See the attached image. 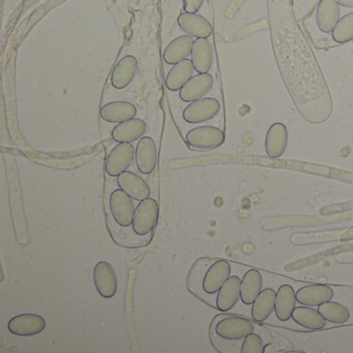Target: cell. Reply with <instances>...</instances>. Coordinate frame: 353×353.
I'll return each mask as SVG.
<instances>
[{
  "mask_svg": "<svg viewBox=\"0 0 353 353\" xmlns=\"http://www.w3.org/2000/svg\"><path fill=\"white\" fill-rule=\"evenodd\" d=\"M332 37L338 44H346L353 40V12L339 20L332 30Z\"/></svg>",
  "mask_w": 353,
  "mask_h": 353,
  "instance_id": "obj_29",
  "label": "cell"
},
{
  "mask_svg": "<svg viewBox=\"0 0 353 353\" xmlns=\"http://www.w3.org/2000/svg\"><path fill=\"white\" fill-rule=\"evenodd\" d=\"M185 141L196 150H214L224 144L225 134L219 128L202 125L188 132Z\"/></svg>",
  "mask_w": 353,
  "mask_h": 353,
  "instance_id": "obj_1",
  "label": "cell"
},
{
  "mask_svg": "<svg viewBox=\"0 0 353 353\" xmlns=\"http://www.w3.org/2000/svg\"><path fill=\"white\" fill-rule=\"evenodd\" d=\"M138 70V61L133 55H127L117 63L111 75V84L117 90L129 86L135 78Z\"/></svg>",
  "mask_w": 353,
  "mask_h": 353,
  "instance_id": "obj_17",
  "label": "cell"
},
{
  "mask_svg": "<svg viewBox=\"0 0 353 353\" xmlns=\"http://www.w3.org/2000/svg\"><path fill=\"white\" fill-rule=\"evenodd\" d=\"M318 311L326 321L334 324H342L348 321L350 312L348 307L336 301H326L318 307Z\"/></svg>",
  "mask_w": 353,
  "mask_h": 353,
  "instance_id": "obj_28",
  "label": "cell"
},
{
  "mask_svg": "<svg viewBox=\"0 0 353 353\" xmlns=\"http://www.w3.org/2000/svg\"><path fill=\"white\" fill-rule=\"evenodd\" d=\"M334 290L327 285H307L296 291L297 303L301 305L315 307L332 301Z\"/></svg>",
  "mask_w": 353,
  "mask_h": 353,
  "instance_id": "obj_16",
  "label": "cell"
},
{
  "mask_svg": "<svg viewBox=\"0 0 353 353\" xmlns=\"http://www.w3.org/2000/svg\"><path fill=\"white\" fill-rule=\"evenodd\" d=\"M94 282L99 294L104 299H111L117 294L119 281L114 268L109 262L100 261L94 266Z\"/></svg>",
  "mask_w": 353,
  "mask_h": 353,
  "instance_id": "obj_8",
  "label": "cell"
},
{
  "mask_svg": "<svg viewBox=\"0 0 353 353\" xmlns=\"http://www.w3.org/2000/svg\"><path fill=\"white\" fill-rule=\"evenodd\" d=\"M340 7L347 8V9H353V0H336Z\"/></svg>",
  "mask_w": 353,
  "mask_h": 353,
  "instance_id": "obj_33",
  "label": "cell"
},
{
  "mask_svg": "<svg viewBox=\"0 0 353 353\" xmlns=\"http://www.w3.org/2000/svg\"><path fill=\"white\" fill-rule=\"evenodd\" d=\"M214 85V78L210 74H198L193 76L183 88L179 90V98L185 103L204 98L212 90Z\"/></svg>",
  "mask_w": 353,
  "mask_h": 353,
  "instance_id": "obj_10",
  "label": "cell"
},
{
  "mask_svg": "<svg viewBox=\"0 0 353 353\" xmlns=\"http://www.w3.org/2000/svg\"><path fill=\"white\" fill-rule=\"evenodd\" d=\"M100 113L101 117L107 123H121L135 119L137 108L132 103L117 101L104 105Z\"/></svg>",
  "mask_w": 353,
  "mask_h": 353,
  "instance_id": "obj_20",
  "label": "cell"
},
{
  "mask_svg": "<svg viewBox=\"0 0 353 353\" xmlns=\"http://www.w3.org/2000/svg\"><path fill=\"white\" fill-rule=\"evenodd\" d=\"M26 0H3V17L13 15L15 11L23 6Z\"/></svg>",
  "mask_w": 353,
  "mask_h": 353,
  "instance_id": "obj_31",
  "label": "cell"
},
{
  "mask_svg": "<svg viewBox=\"0 0 353 353\" xmlns=\"http://www.w3.org/2000/svg\"><path fill=\"white\" fill-rule=\"evenodd\" d=\"M214 332L223 340L239 341L254 332V325L245 318L228 316L216 322Z\"/></svg>",
  "mask_w": 353,
  "mask_h": 353,
  "instance_id": "obj_4",
  "label": "cell"
},
{
  "mask_svg": "<svg viewBox=\"0 0 353 353\" xmlns=\"http://www.w3.org/2000/svg\"><path fill=\"white\" fill-rule=\"evenodd\" d=\"M288 145V130L282 123H276L268 129L265 137V152L270 158L283 156Z\"/></svg>",
  "mask_w": 353,
  "mask_h": 353,
  "instance_id": "obj_15",
  "label": "cell"
},
{
  "mask_svg": "<svg viewBox=\"0 0 353 353\" xmlns=\"http://www.w3.org/2000/svg\"><path fill=\"white\" fill-rule=\"evenodd\" d=\"M203 3L204 0H183V9L187 13H197Z\"/></svg>",
  "mask_w": 353,
  "mask_h": 353,
  "instance_id": "obj_32",
  "label": "cell"
},
{
  "mask_svg": "<svg viewBox=\"0 0 353 353\" xmlns=\"http://www.w3.org/2000/svg\"><path fill=\"white\" fill-rule=\"evenodd\" d=\"M135 205L132 198L121 189H117L109 198V212L113 221L123 228L133 225Z\"/></svg>",
  "mask_w": 353,
  "mask_h": 353,
  "instance_id": "obj_3",
  "label": "cell"
},
{
  "mask_svg": "<svg viewBox=\"0 0 353 353\" xmlns=\"http://www.w3.org/2000/svg\"><path fill=\"white\" fill-rule=\"evenodd\" d=\"M192 63L198 74H206L214 63V48L208 39H196L192 50Z\"/></svg>",
  "mask_w": 353,
  "mask_h": 353,
  "instance_id": "obj_19",
  "label": "cell"
},
{
  "mask_svg": "<svg viewBox=\"0 0 353 353\" xmlns=\"http://www.w3.org/2000/svg\"><path fill=\"white\" fill-rule=\"evenodd\" d=\"M136 150L132 143H119L111 150L105 165L109 176H119L127 171L135 158Z\"/></svg>",
  "mask_w": 353,
  "mask_h": 353,
  "instance_id": "obj_6",
  "label": "cell"
},
{
  "mask_svg": "<svg viewBox=\"0 0 353 353\" xmlns=\"http://www.w3.org/2000/svg\"><path fill=\"white\" fill-rule=\"evenodd\" d=\"M46 327V321L37 314H21L12 318L8 324L10 332L16 336H32L41 334Z\"/></svg>",
  "mask_w": 353,
  "mask_h": 353,
  "instance_id": "obj_9",
  "label": "cell"
},
{
  "mask_svg": "<svg viewBox=\"0 0 353 353\" xmlns=\"http://www.w3.org/2000/svg\"><path fill=\"white\" fill-rule=\"evenodd\" d=\"M230 274L231 265L226 260L221 259L212 262L202 276L201 290L206 295L216 294L228 280Z\"/></svg>",
  "mask_w": 353,
  "mask_h": 353,
  "instance_id": "obj_5",
  "label": "cell"
},
{
  "mask_svg": "<svg viewBox=\"0 0 353 353\" xmlns=\"http://www.w3.org/2000/svg\"><path fill=\"white\" fill-rule=\"evenodd\" d=\"M241 280L237 276H229L224 283L218 295H216V307L220 311L227 312L232 309L241 299Z\"/></svg>",
  "mask_w": 353,
  "mask_h": 353,
  "instance_id": "obj_21",
  "label": "cell"
},
{
  "mask_svg": "<svg viewBox=\"0 0 353 353\" xmlns=\"http://www.w3.org/2000/svg\"><path fill=\"white\" fill-rule=\"evenodd\" d=\"M262 276L259 270H250L241 280V299L245 305H253L262 291Z\"/></svg>",
  "mask_w": 353,
  "mask_h": 353,
  "instance_id": "obj_25",
  "label": "cell"
},
{
  "mask_svg": "<svg viewBox=\"0 0 353 353\" xmlns=\"http://www.w3.org/2000/svg\"><path fill=\"white\" fill-rule=\"evenodd\" d=\"M158 202L152 198L140 201L135 210L133 231L138 236H148L154 231L159 219Z\"/></svg>",
  "mask_w": 353,
  "mask_h": 353,
  "instance_id": "obj_2",
  "label": "cell"
},
{
  "mask_svg": "<svg viewBox=\"0 0 353 353\" xmlns=\"http://www.w3.org/2000/svg\"><path fill=\"white\" fill-rule=\"evenodd\" d=\"M195 68L191 59H183L181 63L173 65L166 77V86L171 92H177L193 77Z\"/></svg>",
  "mask_w": 353,
  "mask_h": 353,
  "instance_id": "obj_24",
  "label": "cell"
},
{
  "mask_svg": "<svg viewBox=\"0 0 353 353\" xmlns=\"http://www.w3.org/2000/svg\"><path fill=\"white\" fill-rule=\"evenodd\" d=\"M296 292L290 285H282L276 295L274 313L280 321H288L296 307Z\"/></svg>",
  "mask_w": 353,
  "mask_h": 353,
  "instance_id": "obj_22",
  "label": "cell"
},
{
  "mask_svg": "<svg viewBox=\"0 0 353 353\" xmlns=\"http://www.w3.org/2000/svg\"><path fill=\"white\" fill-rule=\"evenodd\" d=\"M119 189L125 191L132 199L143 201L150 198V189L145 181L132 171H125L117 176Z\"/></svg>",
  "mask_w": 353,
  "mask_h": 353,
  "instance_id": "obj_11",
  "label": "cell"
},
{
  "mask_svg": "<svg viewBox=\"0 0 353 353\" xmlns=\"http://www.w3.org/2000/svg\"><path fill=\"white\" fill-rule=\"evenodd\" d=\"M276 292L272 288H266L260 292L252 307V318L256 322H263L272 315L276 305Z\"/></svg>",
  "mask_w": 353,
  "mask_h": 353,
  "instance_id": "obj_26",
  "label": "cell"
},
{
  "mask_svg": "<svg viewBox=\"0 0 353 353\" xmlns=\"http://www.w3.org/2000/svg\"><path fill=\"white\" fill-rule=\"evenodd\" d=\"M292 319L299 325L311 330H322L326 324V320L319 311L309 307H295L292 313Z\"/></svg>",
  "mask_w": 353,
  "mask_h": 353,
  "instance_id": "obj_27",
  "label": "cell"
},
{
  "mask_svg": "<svg viewBox=\"0 0 353 353\" xmlns=\"http://www.w3.org/2000/svg\"><path fill=\"white\" fill-rule=\"evenodd\" d=\"M241 353H263L264 346L261 338L259 334H248L241 344Z\"/></svg>",
  "mask_w": 353,
  "mask_h": 353,
  "instance_id": "obj_30",
  "label": "cell"
},
{
  "mask_svg": "<svg viewBox=\"0 0 353 353\" xmlns=\"http://www.w3.org/2000/svg\"><path fill=\"white\" fill-rule=\"evenodd\" d=\"M146 130H148V125L145 121L140 119H133L119 123L112 130L111 135L113 140L119 143H132L137 141L138 139H141Z\"/></svg>",
  "mask_w": 353,
  "mask_h": 353,
  "instance_id": "obj_18",
  "label": "cell"
},
{
  "mask_svg": "<svg viewBox=\"0 0 353 353\" xmlns=\"http://www.w3.org/2000/svg\"><path fill=\"white\" fill-rule=\"evenodd\" d=\"M194 42L191 36H181L174 39L164 51V61L168 65H176L192 54Z\"/></svg>",
  "mask_w": 353,
  "mask_h": 353,
  "instance_id": "obj_23",
  "label": "cell"
},
{
  "mask_svg": "<svg viewBox=\"0 0 353 353\" xmlns=\"http://www.w3.org/2000/svg\"><path fill=\"white\" fill-rule=\"evenodd\" d=\"M157 159L158 152L152 138L142 137L136 148L135 160L138 170L145 175L154 172L157 166Z\"/></svg>",
  "mask_w": 353,
  "mask_h": 353,
  "instance_id": "obj_13",
  "label": "cell"
},
{
  "mask_svg": "<svg viewBox=\"0 0 353 353\" xmlns=\"http://www.w3.org/2000/svg\"><path fill=\"white\" fill-rule=\"evenodd\" d=\"M220 102L214 98H202L190 103L183 112L185 121L189 123H202L214 119L220 111Z\"/></svg>",
  "mask_w": 353,
  "mask_h": 353,
  "instance_id": "obj_7",
  "label": "cell"
},
{
  "mask_svg": "<svg viewBox=\"0 0 353 353\" xmlns=\"http://www.w3.org/2000/svg\"><path fill=\"white\" fill-rule=\"evenodd\" d=\"M340 5L336 0H320L316 10V22L323 34L332 32L340 18Z\"/></svg>",
  "mask_w": 353,
  "mask_h": 353,
  "instance_id": "obj_14",
  "label": "cell"
},
{
  "mask_svg": "<svg viewBox=\"0 0 353 353\" xmlns=\"http://www.w3.org/2000/svg\"><path fill=\"white\" fill-rule=\"evenodd\" d=\"M179 28L192 38L208 39L212 34V26L203 16L196 13H183L177 19Z\"/></svg>",
  "mask_w": 353,
  "mask_h": 353,
  "instance_id": "obj_12",
  "label": "cell"
},
{
  "mask_svg": "<svg viewBox=\"0 0 353 353\" xmlns=\"http://www.w3.org/2000/svg\"><path fill=\"white\" fill-rule=\"evenodd\" d=\"M352 54H353V51H352Z\"/></svg>",
  "mask_w": 353,
  "mask_h": 353,
  "instance_id": "obj_34",
  "label": "cell"
}]
</instances>
